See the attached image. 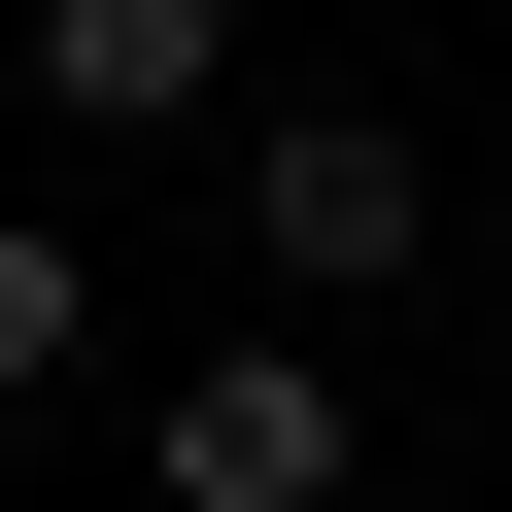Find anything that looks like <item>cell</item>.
I'll return each instance as SVG.
<instances>
[{
    "label": "cell",
    "mask_w": 512,
    "mask_h": 512,
    "mask_svg": "<svg viewBox=\"0 0 512 512\" xmlns=\"http://www.w3.org/2000/svg\"><path fill=\"white\" fill-rule=\"evenodd\" d=\"M137 478H171V512H342L376 410H342V342H205V376L137 410Z\"/></svg>",
    "instance_id": "cell-1"
},
{
    "label": "cell",
    "mask_w": 512,
    "mask_h": 512,
    "mask_svg": "<svg viewBox=\"0 0 512 512\" xmlns=\"http://www.w3.org/2000/svg\"><path fill=\"white\" fill-rule=\"evenodd\" d=\"M205 69H239V0H35V103L69 137H205Z\"/></svg>",
    "instance_id": "cell-3"
},
{
    "label": "cell",
    "mask_w": 512,
    "mask_h": 512,
    "mask_svg": "<svg viewBox=\"0 0 512 512\" xmlns=\"http://www.w3.org/2000/svg\"><path fill=\"white\" fill-rule=\"evenodd\" d=\"M69 342H103V239H69V205H0V410H35Z\"/></svg>",
    "instance_id": "cell-4"
},
{
    "label": "cell",
    "mask_w": 512,
    "mask_h": 512,
    "mask_svg": "<svg viewBox=\"0 0 512 512\" xmlns=\"http://www.w3.org/2000/svg\"><path fill=\"white\" fill-rule=\"evenodd\" d=\"M239 239H274V274H308V308H376V274H410V239H444V171H410L376 103H274V137H239Z\"/></svg>",
    "instance_id": "cell-2"
}]
</instances>
